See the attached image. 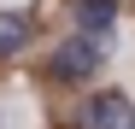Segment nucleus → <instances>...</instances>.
Masks as SVG:
<instances>
[{
    "label": "nucleus",
    "mask_w": 135,
    "mask_h": 129,
    "mask_svg": "<svg viewBox=\"0 0 135 129\" xmlns=\"http://www.w3.org/2000/svg\"><path fill=\"white\" fill-rule=\"evenodd\" d=\"M100 64H106L100 35H71V41L53 47V82H88Z\"/></svg>",
    "instance_id": "obj_1"
},
{
    "label": "nucleus",
    "mask_w": 135,
    "mask_h": 129,
    "mask_svg": "<svg viewBox=\"0 0 135 129\" xmlns=\"http://www.w3.org/2000/svg\"><path fill=\"white\" fill-rule=\"evenodd\" d=\"M82 129H135V106H129V94H118V88L94 94V100L82 106Z\"/></svg>",
    "instance_id": "obj_2"
},
{
    "label": "nucleus",
    "mask_w": 135,
    "mask_h": 129,
    "mask_svg": "<svg viewBox=\"0 0 135 129\" xmlns=\"http://www.w3.org/2000/svg\"><path fill=\"white\" fill-rule=\"evenodd\" d=\"M76 18H82V35H100L112 18H118V0H82V6H76Z\"/></svg>",
    "instance_id": "obj_3"
},
{
    "label": "nucleus",
    "mask_w": 135,
    "mask_h": 129,
    "mask_svg": "<svg viewBox=\"0 0 135 129\" xmlns=\"http://www.w3.org/2000/svg\"><path fill=\"white\" fill-rule=\"evenodd\" d=\"M24 41H30V24H24L18 12H0V59H6V53H18Z\"/></svg>",
    "instance_id": "obj_4"
}]
</instances>
